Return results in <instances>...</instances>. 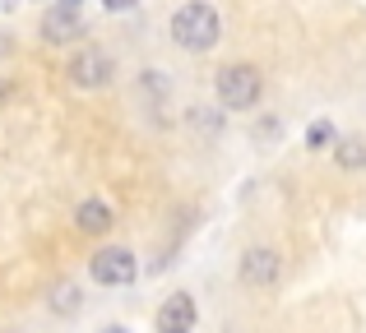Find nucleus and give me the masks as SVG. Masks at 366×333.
I'll return each mask as SVG.
<instances>
[{
  "label": "nucleus",
  "mask_w": 366,
  "mask_h": 333,
  "mask_svg": "<svg viewBox=\"0 0 366 333\" xmlns=\"http://www.w3.org/2000/svg\"><path fill=\"white\" fill-rule=\"evenodd\" d=\"M65 79L79 93H102L117 79V65H112V56L102 51V46H79V51L65 61Z\"/></svg>",
  "instance_id": "obj_3"
},
{
  "label": "nucleus",
  "mask_w": 366,
  "mask_h": 333,
  "mask_svg": "<svg viewBox=\"0 0 366 333\" xmlns=\"http://www.w3.org/2000/svg\"><path fill=\"white\" fill-rule=\"evenodd\" d=\"M167 37H172V46H181V51L204 56V51H214L218 37H223V14H218L209 0H186L181 9H172Z\"/></svg>",
  "instance_id": "obj_1"
},
{
  "label": "nucleus",
  "mask_w": 366,
  "mask_h": 333,
  "mask_svg": "<svg viewBox=\"0 0 366 333\" xmlns=\"http://www.w3.org/2000/svg\"><path fill=\"white\" fill-rule=\"evenodd\" d=\"M195 324H199V306L190 292H172L153 315V333H195Z\"/></svg>",
  "instance_id": "obj_6"
},
{
  "label": "nucleus",
  "mask_w": 366,
  "mask_h": 333,
  "mask_svg": "<svg viewBox=\"0 0 366 333\" xmlns=\"http://www.w3.org/2000/svg\"><path fill=\"white\" fill-rule=\"evenodd\" d=\"M89 278L98 282V287H130V282L139 278V260H134V250H125V245H102L89 260Z\"/></svg>",
  "instance_id": "obj_4"
},
{
  "label": "nucleus",
  "mask_w": 366,
  "mask_h": 333,
  "mask_svg": "<svg viewBox=\"0 0 366 333\" xmlns=\"http://www.w3.org/2000/svg\"><path fill=\"white\" fill-rule=\"evenodd\" d=\"M0 5H5V0H0Z\"/></svg>",
  "instance_id": "obj_17"
},
{
  "label": "nucleus",
  "mask_w": 366,
  "mask_h": 333,
  "mask_svg": "<svg viewBox=\"0 0 366 333\" xmlns=\"http://www.w3.org/2000/svg\"><path fill=\"white\" fill-rule=\"evenodd\" d=\"M190 125L204 130V135H223V111H214V107H190Z\"/></svg>",
  "instance_id": "obj_12"
},
{
  "label": "nucleus",
  "mask_w": 366,
  "mask_h": 333,
  "mask_svg": "<svg viewBox=\"0 0 366 333\" xmlns=\"http://www.w3.org/2000/svg\"><path fill=\"white\" fill-rule=\"evenodd\" d=\"M334 163L339 171H366V135H343L334 144Z\"/></svg>",
  "instance_id": "obj_9"
},
{
  "label": "nucleus",
  "mask_w": 366,
  "mask_h": 333,
  "mask_svg": "<svg viewBox=\"0 0 366 333\" xmlns=\"http://www.w3.org/2000/svg\"><path fill=\"white\" fill-rule=\"evenodd\" d=\"M56 5H61V9H79L84 0H56Z\"/></svg>",
  "instance_id": "obj_15"
},
{
  "label": "nucleus",
  "mask_w": 366,
  "mask_h": 333,
  "mask_svg": "<svg viewBox=\"0 0 366 333\" xmlns=\"http://www.w3.org/2000/svg\"><path fill=\"white\" fill-rule=\"evenodd\" d=\"M9 93H14V83H9V79H0V107L9 102Z\"/></svg>",
  "instance_id": "obj_14"
},
{
  "label": "nucleus",
  "mask_w": 366,
  "mask_h": 333,
  "mask_svg": "<svg viewBox=\"0 0 366 333\" xmlns=\"http://www.w3.org/2000/svg\"><path fill=\"white\" fill-rule=\"evenodd\" d=\"M242 282L255 292H269L278 278H283V255L274 250V245H250V250L242 255Z\"/></svg>",
  "instance_id": "obj_5"
},
{
  "label": "nucleus",
  "mask_w": 366,
  "mask_h": 333,
  "mask_svg": "<svg viewBox=\"0 0 366 333\" xmlns=\"http://www.w3.org/2000/svg\"><path fill=\"white\" fill-rule=\"evenodd\" d=\"M112 222H117V213H112L107 199H79V208H74V227H79L84 236H107Z\"/></svg>",
  "instance_id": "obj_8"
},
{
  "label": "nucleus",
  "mask_w": 366,
  "mask_h": 333,
  "mask_svg": "<svg viewBox=\"0 0 366 333\" xmlns=\"http://www.w3.org/2000/svg\"><path fill=\"white\" fill-rule=\"evenodd\" d=\"M339 144V130H334V121H311V125H306V148H311V153H325V148H334Z\"/></svg>",
  "instance_id": "obj_11"
},
{
  "label": "nucleus",
  "mask_w": 366,
  "mask_h": 333,
  "mask_svg": "<svg viewBox=\"0 0 366 333\" xmlns=\"http://www.w3.org/2000/svg\"><path fill=\"white\" fill-rule=\"evenodd\" d=\"M214 98H218V107H227V111H250L264 98V79H259V70L246 65V61L223 65V70L214 74Z\"/></svg>",
  "instance_id": "obj_2"
},
{
  "label": "nucleus",
  "mask_w": 366,
  "mask_h": 333,
  "mask_svg": "<svg viewBox=\"0 0 366 333\" xmlns=\"http://www.w3.org/2000/svg\"><path fill=\"white\" fill-rule=\"evenodd\" d=\"M79 33H84V14H79V9L51 5V9L42 14V42L61 46V42H70V37H79Z\"/></svg>",
  "instance_id": "obj_7"
},
{
  "label": "nucleus",
  "mask_w": 366,
  "mask_h": 333,
  "mask_svg": "<svg viewBox=\"0 0 366 333\" xmlns=\"http://www.w3.org/2000/svg\"><path fill=\"white\" fill-rule=\"evenodd\" d=\"M102 333H130V329H125V324H112V329H102Z\"/></svg>",
  "instance_id": "obj_16"
},
{
  "label": "nucleus",
  "mask_w": 366,
  "mask_h": 333,
  "mask_svg": "<svg viewBox=\"0 0 366 333\" xmlns=\"http://www.w3.org/2000/svg\"><path fill=\"white\" fill-rule=\"evenodd\" d=\"M46 306H51V315H79L84 310V292L74 287V282H56L51 297H46Z\"/></svg>",
  "instance_id": "obj_10"
},
{
  "label": "nucleus",
  "mask_w": 366,
  "mask_h": 333,
  "mask_svg": "<svg viewBox=\"0 0 366 333\" xmlns=\"http://www.w3.org/2000/svg\"><path fill=\"white\" fill-rule=\"evenodd\" d=\"M134 5H139V0H102V9H107V14H130Z\"/></svg>",
  "instance_id": "obj_13"
}]
</instances>
